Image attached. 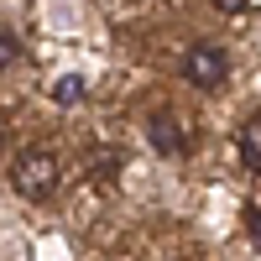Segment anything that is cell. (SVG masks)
<instances>
[{"label":"cell","instance_id":"6da1fadb","mask_svg":"<svg viewBox=\"0 0 261 261\" xmlns=\"http://www.w3.org/2000/svg\"><path fill=\"white\" fill-rule=\"evenodd\" d=\"M58 178H63V162L53 157L47 146H27V151H16V162H11V188L21 193V199L42 204V199L58 188Z\"/></svg>","mask_w":261,"mask_h":261},{"label":"cell","instance_id":"7a4b0ae2","mask_svg":"<svg viewBox=\"0 0 261 261\" xmlns=\"http://www.w3.org/2000/svg\"><path fill=\"white\" fill-rule=\"evenodd\" d=\"M178 73H183V84H193V89H220L230 79V58L214 47V42H193L183 53V63H178Z\"/></svg>","mask_w":261,"mask_h":261},{"label":"cell","instance_id":"3957f363","mask_svg":"<svg viewBox=\"0 0 261 261\" xmlns=\"http://www.w3.org/2000/svg\"><path fill=\"white\" fill-rule=\"evenodd\" d=\"M146 141H151V151H162V157H188V125L172 110H151L146 115Z\"/></svg>","mask_w":261,"mask_h":261},{"label":"cell","instance_id":"277c9868","mask_svg":"<svg viewBox=\"0 0 261 261\" xmlns=\"http://www.w3.org/2000/svg\"><path fill=\"white\" fill-rule=\"evenodd\" d=\"M235 146H241V162L251 172H261V115L241 120V130H235Z\"/></svg>","mask_w":261,"mask_h":261},{"label":"cell","instance_id":"5b68a950","mask_svg":"<svg viewBox=\"0 0 261 261\" xmlns=\"http://www.w3.org/2000/svg\"><path fill=\"white\" fill-rule=\"evenodd\" d=\"M53 99H58V105L84 99V79H58V84H53Z\"/></svg>","mask_w":261,"mask_h":261},{"label":"cell","instance_id":"8992f818","mask_svg":"<svg viewBox=\"0 0 261 261\" xmlns=\"http://www.w3.org/2000/svg\"><path fill=\"white\" fill-rule=\"evenodd\" d=\"M0 58H6V68H21V42H16V32H11V27L0 32Z\"/></svg>","mask_w":261,"mask_h":261},{"label":"cell","instance_id":"52a82bcc","mask_svg":"<svg viewBox=\"0 0 261 261\" xmlns=\"http://www.w3.org/2000/svg\"><path fill=\"white\" fill-rule=\"evenodd\" d=\"M241 220H246V230H251V241L261 246V209H256V204H246V214H241Z\"/></svg>","mask_w":261,"mask_h":261},{"label":"cell","instance_id":"ba28073f","mask_svg":"<svg viewBox=\"0 0 261 261\" xmlns=\"http://www.w3.org/2000/svg\"><path fill=\"white\" fill-rule=\"evenodd\" d=\"M214 6H220V11H225V16H241V11H246V6H251V0H214Z\"/></svg>","mask_w":261,"mask_h":261}]
</instances>
